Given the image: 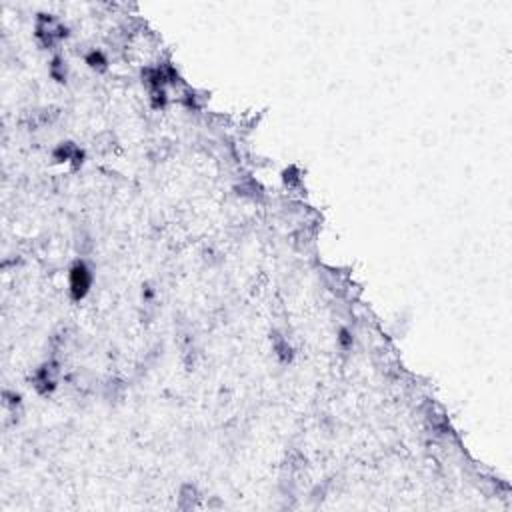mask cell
<instances>
[{
    "label": "cell",
    "mask_w": 512,
    "mask_h": 512,
    "mask_svg": "<svg viewBox=\"0 0 512 512\" xmlns=\"http://www.w3.org/2000/svg\"><path fill=\"white\" fill-rule=\"evenodd\" d=\"M92 284V274L84 262H76L70 270V292L74 300H82Z\"/></svg>",
    "instance_id": "6da1fadb"
},
{
    "label": "cell",
    "mask_w": 512,
    "mask_h": 512,
    "mask_svg": "<svg viewBox=\"0 0 512 512\" xmlns=\"http://www.w3.org/2000/svg\"><path fill=\"white\" fill-rule=\"evenodd\" d=\"M56 368H54V364H44L42 368H38L36 370V374H34V388L40 392V394H48V392H52L54 390V386H56Z\"/></svg>",
    "instance_id": "7a4b0ae2"
},
{
    "label": "cell",
    "mask_w": 512,
    "mask_h": 512,
    "mask_svg": "<svg viewBox=\"0 0 512 512\" xmlns=\"http://www.w3.org/2000/svg\"><path fill=\"white\" fill-rule=\"evenodd\" d=\"M54 158L58 160V162H68V160L78 162V158H82V152H80L72 142H62V144L54 150Z\"/></svg>",
    "instance_id": "3957f363"
},
{
    "label": "cell",
    "mask_w": 512,
    "mask_h": 512,
    "mask_svg": "<svg viewBox=\"0 0 512 512\" xmlns=\"http://www.w3.org/2000/svg\"><path fill=\"white\" fill-rule=\"evenodd\" d=\"M86 64H88L90 68H96V70H104L106 64H108V60H106V56H104L100 50H92V52L86 56Z\"/></svg>",
    "instance_id": "277c9868"
},
{
    "label": "cell",
    "mask_w": 512,
    "mask_h": 512,
    "mask_svg": "<svg viewBox=\"0 0 512 512\" xmlns=\"http://www.w3.org/2000/svg\"><path fill=\"white\" fill-rule=\"evenodd\" d=\"M60 68H64L62 60H60V58H54L52 64H50V74H52L58 82H64V80H66V70H60Z\"/></svg>",
    "instance_id": "5b68a950"
},
{
    "label": "cell",
    "mask_w": 512,
    "mask_h": 512,
    "mask_svg": "<svg viewBox=\"0 0 512 512\" xmlns=\"http://www.w3.org/2000/svg\"><path fill=\"white\" fill-rule=\"evenodd\" d=\"M184 500H190V508L194 506V502H196V488L194 486H184L182 488V492H180V502H184Z\"/></svg>",
    "instance_id": "8992f818"
},
{
    "label": "cell",
    "mask_w": 512,
    "mask_h": 512,
    "mask_svg": "<svg viewBox=\"0 0 512 512\" xmlns=\"http://www.w3.org/2000/svg\"><path fill=\"white\" fill-rule=\"evenodd\" d=\"M340 344H342L344 348L352 344V338H350V332H348V330H342V332H340Z\"/></svg>",
    "instance_id": "52a82bcc"
}]
</instances>
